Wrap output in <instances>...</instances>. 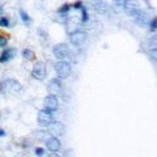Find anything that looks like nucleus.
I'll use <instances>...</instances> for the list:
<instances>
[{
    "instance_id": "f257e3e1",
    "label": "nucleus",
    "mask_w": 157,
    "mask_h": 157,
    "mask_svg": "<svg viewBox=\"0 0 157 157\" xmlns=\"http://www.w3.org/2000/svg\"><path fill=\"white\" fill-rule=\"evenodd\" d=\"M130 16L135 20V22L137 24V25H140V26H147L149 24V21H148V16H147V13L144 12V11H141L140 8H137V9H135V11H132L131 13H130Z\"/></svg>"
},
{
    "instance_id": "f03ea898",
    "label": "nucleus",
    "mask_w": 157,
    "mask_h": 157,
    "mask_svg": "<svg viewBox=\"0 0 157 157\" xmlns=\"http://www.w3.org/2000/svg\"><path fill=\"white\" fill-rule=\"evenodd\" d=\"M0 90H7V92H11V93H18L21 90V84L14 80V78H8L4 82H2L0 85Z\"/></svg>"
},
{
    "instance_id": "7ed1b4c3",
    "label": "nucleus",
    "mask_w": 157,
    "mask_h": 157,
    "mask_svg": "<svg viewBox=\"0 0 157 157\" xmlns=\"http://www.w3.org/2000/svg\"><path fill=\"white\" fill-rule=\"evenodd\" d=\"M55 72L58 73V76L60 78H66L71 75V66L70 63H67L64 60H59L55 63Z\"/></svg>"
},
{
    "instance_id": "20e7f679",
    "label": "nucleus",
    "mask_w": 157,
    "mask_h": 157,
    "mask_svg": "<svg viewBox=\"0 0 157 157\" xmlns=\"http://www.w3.org/2000/svg\"><path fill=\"white\" fill-rule=\"evenodd\" d=\"M85 39H86V34L82 30H80V29L70 34V41L76 47H81L85 43Z\"/></svg>"
},
{
    "instance_id": "39448f33",
    "label": "nucleus",
    "mask_w": 157,
    "mask_h": 157,
    "mask_svg": "<svg viewBox=\"0 0 157 157\" xmlns=\"http://www.w3.org/2000/svg\"><path fill=\"white\" fill-rule=\"evenodd\" d=\"M52 52H54V55H55V58L60 59V60H64V59L70 56V48H68L66 43H59V45L54 46Z\"/></svg>"
},
{
    "instance_id": "423d86ee",
    "label": "nucleus",
    "mask_w": 157,
    "mask_h": 157,
    "mask_svg": "<svg viewBox=\"0 0 157 157\" xmlns=\"http://www.w3.org/2000/svg\"><path fill=\"white\" fill-rule=\"evenodd\" d=\"M32 76L36 80H43L46 77V64L43 62H38L34 64L33 71H32Z\"/></svg>"
},
{
    "instance_id": "0eeeda50",
    "label": "nucleus",
    "mask_w": 157,
    "mask_h": 157,
    "mask_svg": "<svg viewBox=\"0 0 157 157\" xmlns=\"http://www.w3.org/2000/svg\"><path fill=\"white\" fill-rule=\"evenodd\" d=\"M62 90H63V86H62V82L59 78H52V80L48 81V84H47L48 94L59 96V94H62Z\"/></svg>"
},
{
    "instance_id": "6e6552de",
    "label": "nucleus",
    "mask_w": 157,
    "mask_h": 157,
    "mask_svg": "<svg viewBox=\"0 0 157 157\" xmlns=\"http://www.w3.org/2000/svg\"><path fill=\"white\" fill-rule=\"evenodd\" d=\"M54 121V115H52V111L50 110H41L38 113V123L43 126H48Z\"/></svg>"
},
{
    "instance_id": "1a4fd4ad",
    "label": "nucleus",
    "mask_w": 157,
    "mask_h": 157,
    "mask_svg": "<svg viewBox=\"0 0 157 157\" xmlns=\"http://www.w3.org/2000/svg\"><path fill=\"white\" fill-rule=\"evenodd\" d=\"M43 105H45V107L47 110H50V111H55L58 107H59V101H58V98L56 96H47L45 97V100H43Z\"/></svg>"
},
{
    "instance_id": "9d476101",
    "label": "nucleus",
    "mask_w": 157,
    "mask_h": 157,
    "mask_svg": "<svg viewBox=\"0 0 157 157\" xmlns=\"http://www.w3.org/2000/svg\"><path fill=\"white\" fill-rule=\"evenodd\" d=\"M89 2L93 6V8L96 9L97 13L105 14V13H107V11H109V7H107V4L104 2V0H89Z\"/></svg>"
},
{
    "instance_id": "9b49d317",
    "label": "nucleus",
    "mask_w": 157,
    "mask_h": 157,
    "mask_svg": "<svg viewBox=\"0 0 157 157\" xmlns=\"http://www.w3.org/2000/svg\"><path fill=\"white\" fill-rule=\"evenodd\" d=\"M63 130H64V127H63V123L60 122H51L50 124H48V132L52 135V136H60L63 134Z\"/></svg>"
},
{
    "instance_id": "f8f14e48",
    "label": "nucleus",
    "mask_w": 157,
    "mask_h": 157,
    "mask_svg": "<svg viewBox=\"0 0 157 157\" xmlns=\"http://www.w3.org/2000/svg\"><path fill=\"white\" fill-rule=\"evenodd\" d=\"M123 8H124L126 13L130 14L132 11H135V9L140 8V7H139V3H137V0H124Z\"/></svg>"
},
{
    "instance_id": "ddd939ff",
    "label": "nucleus",
    "mask_w": 157,
    "mask_h": 157,
    "mask_svg": "<svg viewBox=\"0 0 157 157\" xmlns=\"http://www.w3.org/2000/svg\"><path fill=\"white\" fill-rule=\"evenodd\" d=\"M66 29H67V32L68 33H73V32H76L80 29V22H78V20L77 18H70L67 21V25H66Z\"/></svg>"
},
{
    "instance_id": "4468645a",
    "label": "nucleus",
    "mask_w": 157,
    "mask_h": 157,
    "mask_svg": "<svg viewBox=\"0 0 157 157\" xmlns=\"http://www.w3.org/2000/svg\"><path fill=\"white\" fill-rule=\"evenodd\" d=\"M46 147L52 152H58L59 149H60L62 144H60V141H59L56 137H51V139H48L46 141Z\"/></svg>"
},
{
    "instance_id": "2eb2a0df",
    "label": "nucleus",
    "mask_w": 157,
    "mask_h": 157,
    "mask_svg": "<svg viewBox=\"0 0 157 157\" xmlns=\"http://www.w3.org/2000/svg\"><path fill=\"white\" fill-rule=\"evenodd\" d=\"M14 52H16L14 48H12V50H6L2 55H0V63H6L9 60V59H12L14 56Z\"/></svg>"
},
{
    "instance_id": "dca6fc26",
    "label": "nucleus",
    "mask_w": 157,
    "mask_h": 157,
    "mask_svg": "<svg viewBox=\"0 0 157 157\" xmlns=\"http://www.w3.org/2000/svg\"><path fill=\"white\" fill-rule=\"evenodd\" d=\"M20 17H21V21L25 24L26 26H30V24H32V18H30V16H29V14L24 11V9H21V11H20Z\"/></svg>"
},
{
    "instance_id": "f3484780",
    "label": "nucleus",
    "mask_w": 157,
    "mask_h": 157,
    "mask_svg": "<svg viewBox=\"0 0 157 157\" xmlns=\"http://www.w3.org/2000/svg\"><path fill=\"white\" fill-rule=\"evenodd\" d=\"M22 55H24V58H25L26 60H34V58H36L34 52L30 50V48H25V50L22 51Z\"/></svg>"
},
{
    "instance_id": "a211bd4d",
    "label": "nucleus",
    "mask_w": 157,
    "mask_h": 157,
    "mask_svg": "<svg viewBox=\"0 0 157 157\" xmlns=\"http://www.w3.org/2000/svg\"><path fill=\"white\" fill-rule=\"evenodd\" d=\"M70 8H71V6H70V4H64V6H62L60 8H59V13H60V14H67V12L68 11H70Z\"/></svg>"
},
{
    "instance_id": "6ab92c4d",
    "label": "nucleus",
    "mask_w": 157,
    "mask_h": 157,
    "mask_svg": "<svg viewBox=\"0 0 157 157\" xmlns=\"http://www.w3.org/2000/svg\"><path fill=\"white\" fill-rule=\"evenodd\" d=\"M149 56L152 62H157V48H149Z\"/></svg>"
},
{
    "instance_id": "aec40b11",
    "label": "nucleus",
    "mask_w": 157,
    "mask_h": 157,
    "mask_svg": "<svg viewBox=\"0 0 157 157\" xmlns=\"http://www.w3.org/2000/svg\"><path fill=\"white\" fill-rule=\"evenodd\" d=\"M149 48H157V37L153 36L149 39Z\"/></svg>"
},
{
    "instance_id": "412c9836",
    "label": "nucleus",
    "mask_w": 157,
    "mask_h": 157,
    "mask_svg": "<svg viewBox=\"0 0 157 157\" xmlns=\"http://www.w3.org/2000/svg\"><path fill=\"white\" fill-rule=\"evenodd\" d=\"M81 21L82 22H86L88 21V12H86V9L84 7L81 8Z\"/></svg>"
},
{
    "instance_id": "4be33fe9",
    "label": "nucleus",
    "mask_w": 157,
    "mask_h": 157,
    "mask_svg": "<svg viewBox=\"0 0 157 157\" xmlns=\"http://www.w3.org/2000/svg\"><path fill=\"white\" fill-rule=\"evenodd\" d=\"M7 43H8V38L4 36H0V47L7 46Z\"/></svg>"
},
{
    "instance_id": "5701e85b",
    "label": "nucleus",
    "mask_w": 157,
    "mask_h": 157,
    "mask_svg": "<svg viewBox=\"0 0 157 157\" xmlns=\"http://www.w3.org/2000/svg\"><path fill=\"white\" fill-rule=\"evenodd\" d=\"M9 25V22H8V20L6 17H0V26H3V28H7Z\"/></svg>"
},
{
    "instance_id": "b1692460",
    "label": "nucleus",
    "mask_w": 157,
    "mask_h": 157,
    "mask_svg": "<svg viewBox=\"0 0 157 157\" xmlns=\"http://www.w3.org/2000/svg\"><path fill=\"white\" fill-rule=\"evenodd\" d=\"M156 28H157V20L153 18V20L151 21V30H152V32H155V30H156Z\"/></svg>"
},
{
    "instance_id": "393cba45",
    "label": "nucleus",
    "mask_w": 157,
    "mask_h": 157,
    "mask_svg": "<svg viewBox=\"0 0 157 157\" xmlns=\"http://www.w3.org/2000/svg\"><path fill=\"white\" fill-rule=\"evenodd\" d=\"M114 3H115V6H117L118 8H123L124 0H114Z\"/></svg>"
},
{
    "instance_id": "a878e982",
    "label": "nucleus",
    "mask_w": 157,
    "mask_h": 157,
    "mask_svg": "<svg viewBox=\"0 0 157 157\" xmlns=\"http://www.w3.org/2000/svg\"><path fill=\"white\" fill-rule=\"evenodd\" d=\"M36 155H37V156H43V155H45V149L37 148V149H36Z\"/></svg>"
},
{
    "instance_id": "bb28decb",
    "label": "nucleus",
    "mask_w": 157,
    "mask_h": 157,
    "mask_svg": "<svg viewBox=\"0 0 157 157\" xmlns=\"http://www.w3.org/2000/svg\"><path fill=\"white\" fill-rule=\"evenodd\" d=\"M73 8H75V9H80V8H82V3H81V2L75 3V4H73Z\"/></svg>"
},
{
    "instance_id": "cd10ccee",
    "label": "nucleus",
    "mask_w": 157,
    "mask_h": 157,
    "mask_svg": "<svg viewBox=\"0 0 157 157\" xmlns=\"http://www.w3.org/2000/svg\"><path fill=\"white\" fill-rule=\"evenodd\" d=\"M3 136H6V132H4V130L0 128V137H3Z\"/></svg>"
}]
</instances>
